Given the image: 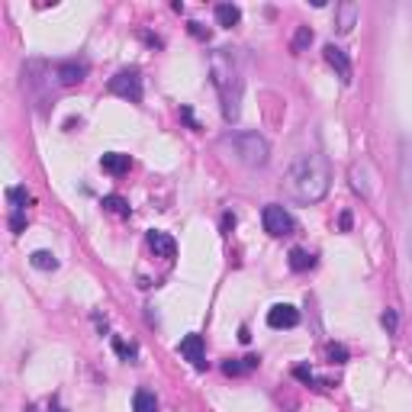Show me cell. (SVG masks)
I'll return each instance as SVG.
<instances>
[{
	"label": "cell",
	"instance_id": "cell-1",
	"mask_svg": "<svg viewBox=\"0 0 412 412\" xmlns=\"http://www.w3.org/2000/svg\"><path fill=\"white\" fill-rule=\"evenodd\" d=\"M290 196L300 203H319L322 196L329 194V184H332V171H329V158L319 152H310V155H300L293 165H290L287 177Z\"/></svg>",
	"mask_w": 412,
	"mask_h": 412
},
{
	"label": "cell",
	"instance_id": "cell-2",
	"mask_svg": "<svg viewBox=\"0 0 412 412\" xmlns=\"http://www.w3.org/2000/svg\"><path fill=\"white\" fill-rule=\"evenodd\" d=\"M213 84H216L219 90V100H223V116L225 123H235L242 113V78H239V68L232 65V58L225 55V52H216L213 55Z\"/></svg>",
	"mask_w": 412,
	"mask_h": 412
},
{
	"label": "cell",
	"instance_id": "cell-3",
	"mask_svg": "<svg viewBox=\"0 0 412 412\" xmlns=\"http://www.w3.org/2000/svg\"><path fill=\"white\" fill-rule=\"evenodd\" d=\"M232 148H235L242 165H248V167H264L271 158L268 142L258 132H239V136H232Z\"/></svg>",
	"mask_w": 412,
	"mask_h": 412
},
{
	"label": "cell",
	"instance_id": "cell-4",
	"mask_svg": "<svg viewBox=\"0 0 412 412\" xmlns=\"http://www.w3.org/2000/svg\"><path fill=\"white\" fill-rule=\"evenodd\" d=\"M110 90L129 103H139L142 100V74H139L136 68H126V71H119L116 78H110Z\"/></svg>",
	"mask_w": 412,
	"mask_h": 412
},
{
	"label": "cell",
	"instance_id": "cell-5",
	"mask_svg": "<svg viewBox=\"0 0 412 412\" xmlns=\"http://www.w3.org/2000/svg\"><path fill=\"white\" fill-rule=\"evenodd\" d=\"M261 223H264V232H268V235H274V239H283V235H290V232L297 229L293 216H290L283 206H277V203L264 206V213H261Z\"/></svg>",
	"mask_w": 412,
	"mask_h": 412
},
{
	"label": "cell",
	"instance_id": "cell-6",
	"mask_svg": "<svg viewBox=\"0 0 412 412\" xmlns=\"http://www.w3.org/2000/svg\"><path fill=\"white\" fill-rule=\"evenodd\" d=\"M268 326L271 329H297L300 326V310L290 303H277L268 310Z\"/></svg>",
	"mask_w": 412,
	"mask_h": 412
},
{
	"label": "cell",
	"instance_id": "cell-7",
	"mask_svg": "<svg viewBox=\"0 0 412 412\" xmlns=\"http://www.w3.org/2000/svg\"><path fill=\"white\" fill-rule=\"evenodd\" d=\"M177 351H181V355L187 358L194 367H203V364H206V348H203V335H187V339H181Z\"/></svg>",
	"mask_w": 412,
	"mask_h": 412
},
{
	"label": "cell",
	"instance_id": "cell-8",
	"mask_svg": "<svg viewBox=\"0 0 412 412\" xmlns=\"http://www.w3.org/2000/svg\"><path fill=\"white\" fill-rule=\"evenodd\" d=\"M145 239H148V248H152L158 258H174V254H177V242H174L167 232L152 229L148 235H145Z\"/></svg>",
	"mask_w": 412,
	"mask_h": 412
},
{
	"label": "cell",
	"instance_id": "cell-9",
	"mask_svg": "<svg viewBox=\"0 0 412 412\" xmlns=\"http://www.w3.org/2000/svg\"><path fill=\"white\" fill-rule=\"evenodd\" d=\"M55 78L61 81L65 87L81 84V81L87 78V65H84V61H61V65L55 68Z\"/></svg>",
	"mask_w": 412,
	"mask_h": 412
},
{
	"label": "cell",
	"instance_id": "cell-10",
	"mask_svg": "<svg viewBox=\"0 0 412 412\" xmlns=\"http://www.w3.org/2000/svg\"><path fill=\"white\" fill-rule=\"evenodd\" d=\"M326 61L335 68V74H339L341 81H351V61H348L345 49H339V45H326Z\"/></svg>",
	"mask_w": 412,
	"mask_h": 412
},
{
	"label": "cell",
	"instance_id": "cell-11",
	"mask_svg": "<svg viewBox=\"0 0 412 412\" xmlns=\"http://www.w3.org/2000/svg\"><path fill=\"white\" fill-rule=\"evenodd\" d=\"M100 167L107 174H113V177H119V174H126L132 167V161H129V155H123V152H107L100 158Z\"/></svg>",
	"mask_w": 412,
	"mask_h": 412
},
{
	"label": "cell",
	"instance_id": "cell-12",
	"mask_svg": "<svg viewBox=\"0 0 412 412\" xmlns=\"http://www.w3.org/2000/svg\"><path fill=\"white\" fill-rule=\"evenodd\" d=\"M355 23H358V7L355 4H339V20H335L339 33H351Z\"/></svg>",
	"mask_w": 412,
	"mask_h": 412
},
{
	"label": "cell",
	"instance_id": "cell-13",
	"mask_svg": "<svg viewBox=\"0 0 412 412\" xmlns=\"http://www.w3.org/2000/svg\"><path fill=\"white\" fill-rule=\"evenodd\" d=\"M261 364V358H254V355H248V358H239V361H225L223 364V370L229 377H239V374H248V370H254Z\"/></svg>",
	"mask_w": 412,
	"mask_h": 412
},
{
	"label": "cell",
	"instance_id": "cell-14",
	"mask_svg": "<svg viewBox=\"0 0 412 412\" xmlns=\"http://www.w3.org/2000/svg\"><path fill=\"white\" fill-rule=\"evenodd\" d=\"M399 177H403V187L412 194V142H403V158H399Z\"/></svg>",
	"mask_w": 412,
	"mask_h": 412
},
{
	"label": "cell",
	"instance_id": "cell-15",
	"mask_svg": "<svg viewBox=\"0 0 412 412\" xmlns=\"http://www.w3.org/2000/svg\"><path fill=\"white\" fill-rule=\"evenodd\" d=\"M312 264H316V258H312L306 248H293V252H290V271L303 274V271H310Z\"/></svg>",
	"mask_w": 412,
	"mask_h": 412
},
{
	"label": "cell",
	"instance_id": "cell-16",
	"mask_svg": "<svg viewBox=\"0 0 412 412\" xmlns=\"http://www.w3.org/2000/svg\"><path fill=\"white\" fill-rule=\"evenodd\" d=\"M242 20V10L235 4H219L216 7V23L219 26H235Z\"/></svg>",
	"mask_w": 412,
	"mask_h": 412
},
{
	"label": "cell",
	"instance_id": "cell-17",
	"mask_svg": "<svg viewBox=\"0 0 412 412\" xmlns=\"http://www.w3.org/2000/svg\"><path fill=\"white\" fill-rule=\"evenodd\" d=\"M132 412H158V399H155V393L139 390L136 396H132Z\"/></svg>",
	"mask_w": 412,
	"mask_h": 412
},
{
	"label": "cell",
	"instance_id": "cell-18",
	"mask_svg": "<svg viewBox=\"0 0 412 412\" xmlns=\"http://www.w3.org/2000/svg\"><path fill=\"white\" fill-rule=\"evenodd\" d=\"M7 200H10V206H13L16 213H26V206L33 203V194H29L26 187H10L7 190Z\"/></svg>",
	"mask_w": 412,
	"mask_h": 412
},
{
	"label": "cell",
	"instance_id": "cell-19",
	"mask_svg": "<svg viewBox=\"0 0 412 412\" xmlns=\"http://www.w3.org/2000/svg\"><path fill=\"white\" fill-rule=\"evenodd\" d=\"M103 210L113 213V216H129V203H126L123 196L110 194V196H103Z\"/></svg>",
	"mask_w": 412,
	"mask_h": 412
},
{
	"label": "cell",
	"instance_id": "cell-20",
	"mask_svg": "<svg viewBox=\"0 0 412 412\" xmlns=\"http://www.w3.org/2000/svg\"><path fill=\"white\" fill-rule=\"evenodd\" d=\"M33 268H39V271H55L58 268V258L52 252H33Z\"/></svg>",
	"mask_w": 412,
	"mask_h": 412
},
{
	"label": "cell",
	"instance_id": "cell-21",
	"mask_svg": "<svg viewBox=\"0 0 412 412\" xmlns=\"http://www.w3.org/2000/svg\"><path fill=\"white\" fill-rule=\"evenodd\" d=\"M310 42H312V29H310V26H300V29H297V36H293V45H290V49H293V52H303Z\"/></svg>",
	"mask_w": 412,
	"mask_h": 412
},
{
	"label": "cell",
	"instance_id": "cell-22",
	"mask_svg": "<svg viewBox=\"0 0 412 412\" xmlns=\"http://www.w3.org/2000/svg\"><path fill=\"white\" fill-rule=\"evenodd\" d=\"M326 355H329V361H332V364H345L348 361V348L345 345H329Z\"/></svg>",
	"mask_w": 412,
	"mask_h": 412
},
{
	"label": "cell",
	"instance_id": "cell-23",
	"mask_svg": "<svg viewBox=\"0 0 412 412\" xmlns=\"http://www.w3.org/2000/svg\"><path fill=\"white\" fill-rule=\"evenodd\" d=\"M113 348L119 358H136V345H126L123 339H113Z\"/></svg>",
	"mask_w": 412,
	"mask_h": 412
},
{
	"label": "cell",
	"instance_id": "cell-24",
	"mask_svg": "<svg viewBox=\"0 0 412 412\" xmlns=\"http://www.w3.org/2000/svg\"><path fill=\"white\" fill-rule=\"evenodd\" d=\"M380 322H384V329H387V332H396V326H399V319H396V310H387L384 312V316H380Z\"/></svg>",
	"mask_w": 412,
	"mask_h": 412
},
{
	"label": "cell",
	"instance_id": "cell-25",
	"mask_svg": "<svg viewBox=\"0 0 412 412\" xmlns=\"http://www.w3.org/2000/svg\"><path fill=\"white\" fill-rule=\"evenodd\" d=\"M10 229H13V235H20V232L26 229V213H16L13 210V216H10Z\"/></svg>",
	"mask_w": 412,
	"mask_h": 412
},
{
	"label": "cell",
	"instance_id": "cell-26",
	"mask_svg": "<svg viewBox=\"0 0 412 412\" xmlns=\"http://www.w3.org/2000/svg\"><path fill=\"white\" fill-rule=\"evenodd\" d=\"M190 33L196 39H210V29H203V23H190Z\"/></svg>",
	"mask_w": 412,
	"mask_h": 412
},
{
	"label": "cell",
	"instance_id": "cell-27",
	"mask_svg": "<svg viewBox=\"0 0 412 412\" xmlns=\"http://www.w3.org/2000/svg\"><path fill=\"white\" fill-rule=\"evenodd\" d=\"M293 374H297L300 380H306V384H312V370H310V367H297Z\"/></svg>",
	"mask_w": 412,
	"mask_h": 412
},
{
	"label": "cell",
	"instance_id": "cell-28",
	"mask_svg": "<svg viewBox=\"0 0 412 412\" xmlns=\"http://www.w3.org/2000/svg\"><path fill=\"white\" fill-rule=\"evenodd\" d=\"M232 225H235V216H232V213H225V216H223V229H225V232H229V229H232Z\"/></svg>",
	"mask_w": 412,
	"mask_h": 412
},
{
	"label": "cell",
	"instance_id": "cell-29",
	"mask_svg": "<svg viewBox=\"0 0 412 412\" xmlns=\"http://www.w3.org/2000/svg\"><path fill=\"white\" fill-rule=\"evenodd\" d=\"M49 412H68V409L58 403V399H52V403H49Z\"/></svg>",
	"mask_w": 412,
	"mask_h": 412
}]
</instances>
